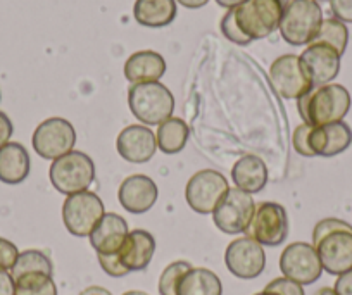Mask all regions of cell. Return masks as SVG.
<instances>
[{"instance_id": "cell-44", "label": "cell", "mask_w": 352, "mask_h": 295, "mask_svg": "<svg viewBox=\"0 0 352 295\" xmlns=\"http://www.w3.org/2000/svg\"><path fill=\"white\" fill-rule=\"evenodd\" d=\"M254 295H278V294H275V292H272V290H266V288H264L263 292H259V294H254Z\"/></svg>"}, {"instance_id": "cell-3", "label": "cell", "mask_w": 352, "mask_h": 295, "mask_svg": "<svg viewBox=\"0 0 352 295\" xmlns=\"http://www.w3.org/2000/svg\"><path fill=\"white\" fill-rule=\"evenodd\" d=\"M352 144V130L344 121L311 127L299 124L292 135V145L296 152L304 157H333L347 151Z\"/></svg>"}, {"instance_id": "cell-20", "label": "cell", "mask_w": 352, "mask_h": 295, "mask_svg": "<svg viewBox=\"0 0 352 295\" xmlns=\"http://www.w3.org/2000/svg\"><path fill=\"white\" fill-rule=\"evenodd\" d=\"M155 252V239L145 230H133L126 235L118 257L128 271H144Z\"/></svg>"}, {"instance_id": "cell-7", "label": "cell", "mask_w": 352, "mask_h": 295, "mask_svg": "<svg viewBox=\"0 0 352 295\" xmlns=\"http://www.w3.org/2000/svg\"><path fill=\"white\" fill-rule=\"evenodd\" d=\"M50 183L63 195L87 192L96 179V164L88 154L80 151L67 152L52 161L49 169Z\"/></svg>"}, {"instance_id": "cell-37", "label": "cell", "mask_w": 352, "mask_h": 295, "mask_svg": "<svg viewBox=\"0 0 352 295\" xmlns=\"http://www.w3.org/2000/svg\"><path fill=\"white\" fill-rule=\"evenodd\" d=\"M333 290L337 295H352V270L337 278Z\"/></svg>"}, {"instance_id": "cell-10", "label": "cell", "mask_w": 352, "mask_h": 295, "mask_svg": "<svg viewBox=\"0 0 352 295\" xmlns=\"http://www.w3.org/2000/svg\"><path fill=\"white\" fill-rule=\"evenodd\" d=\"M245 235L259 242L263 247L282 245L289 237V215L285 208L276 202L257 204Z\"/></svg>"}, {"instance_id": "cell-28", "label": "cell", "mask_w": 352, "mask_h": 295, "mask_svg": "<svg viewBox=\"0 0 352 295\" xmlns=\"http://www.w3.org/2000/svg\"><path fill=\"white\" fill-rule=\"evenodd\" d=\"M311 43H324V45H330L331 49L337 50L340 56H344L349 43L347 26H345V23L338 21L337 18L323 19V23L320 26V32H318V35L314 36V40Z\"/></svg>"}, {"instance_id": "cell-17", "label": "cell", "mask_w": 352, "mask_h": 295, "mask_svg": "<svg viewBox=\"0 0 352 295\" xmlns=\"http://www.w3.org/2000/svg\"><path fill=\"white\" fill-rule=\"evenodd\" d=\"M159 190L152 178L145 175H131L120 185L118 199L121 208L131 215H144L154 208Z\"/></svg>"}, {"instance_id": "cell-21", "label": "cell", "mask_w": 352, "mask_h": 295, "mask_svg": "<svg viewBox=\"0 0 352 295\" xmlns=\"http://www.w3.org/2000/svg\"><path fill=\"white\" fill-rule=\"evenodd\" d=\"M166 73V61L154 50H140L124 63V76L131 85L159 81Z\"/></svg>"}, {"instance_id": "cell-19", "label": "cell", "mask_w": 352, "mask_h": 295, "mask_svg": "<svg viewBox=\"0 0 352 295\" xmlns=\"http://www.w3.org/2000/svg\"><path fill=\"white\" fill-rule=\"evenodd\" d=\"M128 233L130 232H128L126 219L121 218L116 212H107L97 223V226L88 235V239H90V245L94 247L97 254L109 256V254L120 252Z\"/></svg>"}, {"instance_id": "cell-15", "label": "cell", "mask_w": 352, "mask_h": 295, "mask_svg": "<svg viewBox=\"0 0 352 295\" xmlns=\"http://www.w3.org/2000/svg\"><path fill=\"white\" fill-rule=\"evenodd\" d=\"M225 263L230 273L242 280H254L266 266V254L263 245L250 237L233 240L225 252Z\"/></svg>"}, {"instance_id": "cell-43", "label": "cell", "mask_w": 352, "mask_h": 295, "mask_svg": "<svg viewBox=\"0 0 352 295\" xmlns=\"http://www.w3.org/2000/svg\"><path fill=\"white\" fill-rule=\"evenodd\" d=\"M123 295H148V294H145V292H140V290H130V292H124Z\"/></svg>"}, {"instance_id": "cell-13", "label": "cell", "mask_w": 352, "mask_h": 295, "mask_svg": "<svg viewBox=\"0 0 352 295\" xmlns=\"http://www.w3.org/2000/svg\"><path fill=\"white\" fill-rule=\"evenodd\" d=\"M32 144L40 157L56 161L73 151L76 144V131L64 118H49L36 127Z\"/></svg>"}, {"instance_id": "cell-33", "label": "cell", "mask_w": 352, "mask_h": 295, "mask_svg": "<svg viewBox=\"0 0 352 295\" xmlns=\"http://www.w3.org/2000/svg\"><path fill=\"white\" fill-rule=\"evenodd\" d=\"M219 26H221V33L230 40V42L236 43V45H249L250 43V40L247 39V36H243L242 33H240V30L236 28L235 21H233L232 18V12L230 11L223 16L221 25Z\"/></svg>"}, {"instance_id": "cell-1", "label": "cell", "mask_w": 352, "mask_h": 295, "mask_svg": "<svg viewBox=\"0 0 352 295\" xmlns=\"http://www.w3.org/2000/svg\"><path fill=\"white\" fill-rule=\"evenodd\" d=\"M313 247L327 273L340 276L352 270V226L347 221L321 219L314 226Z\"/></svg>"}, {"instance_id": "cell-16", "label": "cell", "mask_w": 352, "mask_h": 295, "mask_svg": "<svg viewBox=\"0 0 352 295\" xmlns=\"http://www.w3.org/2000/svg\"><path fill=\"white\" fill-rule=\"evenodd\" d=\"M116 149L118 154L124 161L133 162V164H144L154 157L157 140H155V135L152 133L148 127L130 124L118 135Z\"/></svg>"}, {"instance_id": "cell-26", "label": "cell", "mask_w": 352, "mask_h": 295, "mask_svg": "<svg viewBox=\"0 0 352 295\" xmlns=\"http://www.w3.org/2000/svg\"><path fill=\"white\" fill-rule=\"evenodd\" d=\"M188 135H190V128L184 120L169 118L157 127L155 140H157V147L164 154L173 155L184 151L188 142Z\"/></svg>"}, {"instance_id": "cell-25", "label": "cell", "mask_w": 352, "mask_h": 295, "mask_svg": "<svg viewBox=\"0 0 352 295\" xmlns=\"http://www.w3.org/2000/svg\"><path fill=\"white\" fill-rule=\"evenodd\" d=\"M176 295H223L218 274L208 267H190L176 288Z\"/></svg>"}, {"instance_id": "cell-38", "label": "cell", "mask_w": 352, "mask_h": 295, "mask_svg": "<svg viewBox=\"0 0 352 295\" xmlns=\"http://www.w3.org/2000/svg\"><path fill=\"white\" fill-rule=\"evenodd\" d=\"M0 295H16V281L9 271L0 270Z\"/></svg>"}, {"instance_id": "cell-36", "label": "cell", "mask_w": 352, "mask_h": 295, "mask_svg": "<svg viewBox=\"0 0 352 295\" xmlns=\"http://www.w3.org/2000/svg\"><path fill=\"white\" fill-rule=\"evenodd\" d=\"M12 133H14V127H12V121L9 120L8 114L0 111V147H4L6 144H9Z\"/></svg>"}, {"instance_id": "cell-11", "label": "cell", "mask_w": 352, "mask_h": 295, "mask_svg": "<svg viewBox=\"0 0 352 295\" xmlns=\"http://www.w3.org/2000/svg\"><path fill=\"white\" fill-rule=\"evenodd\" d=\"M256 202L252 195L240 188H230L212 212V221L226 235L245 233L252 221Z\"/></svg>"}, {"instance_id": "cell-2", "label": "cell", "mask_w": 352, "mask_h": 295, "mask_svg": "<svg viewBox=\"0 0 352 295\" xmlns=\"http://www.w3.org/2000/svg\"><path fill=\"white\" fill-rule=\"evenodd\" d=\"M297 109L304 123L311 127L337 123L351 111V94L342 85H321L297 100Z\"/></svg>"}, {"instance_id": "cell-4", "label": "cell", "mask_w": 352, "mask_h": 295, "mask_svg": "<svg viewBox=\"0 0 352 295\" xmlns=\"http://www.w3.org/2000/svg\"><path fill=\"white\" fill-rule=\"evenodd\" d=\"M290 0H243L236 8L228 9L236 28L243 36L254 40L268 39L280 28V21Z\"/></svg>"}, {"instance_id": "cell-30", "label": "cell", "mask_w": 352, "mask_h": 295, "mask_svg": "<svg viewBox=\"0 0 352 295\" xmlns=\"http://www.w3.org/2000/svg\"><path fill=\"white\" fill-rule=\"evenodd\" d=\"M190 263L187 261H175L161 273L159 278V294L161 295H176V288L180 283V278L190 270Z\"/></svg>"}, {"instance_id": "cell-8", "label": "cell", "mask_w": 352, "mask_h": 295, "mask_svg": "<svg viewBox=\"0 0 352 295\" xmlns=\"http://www.w3.org/2000/svg\"><path fill=\"white\" fill-rule=\"evenodd\" d=\"M104 202L96 192H80L67 195L63 204V221L74 237H88L104 218Z\"/></svg>"}, {"instance_id": "cell-18", "label": "cell", "mask_w": 352, "mask_h": 295, "mask_svg": "<svg viewBox=\"0 0 352 295\" xmlns=\"http://www.w3.org/2000/svg\"><path fill=\"white\" fill-rule=\"evenodd\" d=\"M340 54L324 43H309L300 61L309 73L314 87L328 85L340 73Z\"/></svg>"}, {"instance_id": "cell-35", "label": "cell", "mask_w": 352, "mask_h": 295, "mask_svg": "<svg viewBox=\"0 0 352 295\" xmlns=\"http://www.w3.org/2000/svg\"><path fill=\"white\" fill-rule=\"evenodd\" d=\"M333 18L342 23H352V0H330Z\"/></svg>"}, {"instance_id": "cell-24", "label": "cell", "mask_w": 352, "mask_h": 295, "mask_svg": "<svg viewBox=\"0 0 352 295\" xmlns=\"http://www.w3.org/2000/svg\"><path fill=\"white\" fill-rule=\"evenodd\" d=\"M178 16L176 0H135L133 18L147 28H164Z\"/></svg>"}, {"instance_id": "cell-23", "label": "cell", "mask_w": 352, "mask_h": 295, "mask_svg": "<svg viewBox=\"0 0 352 295\" xmlns=\"http://www.w3.org/2000/svg\"><path fill=\"white\" fill-rule=\"evenodd\" d=\"M232 179L236 188L247 193H259L268 183V168L261 157L254 154L243 155L232 169Z\"/></svg>"}, {"instance_id": "cell-31", "label": "cell", "mask_w": 352, "mask_h": 295, "mask_svg": "<svg viewBox=\"0 0 352 295\" xmlns=\"http://www.w3.org/2000/svg\"><path fill=\"white\" fill-rule=\"evenodd\" d=\"M266 290H272L278 295H306L304 294L302 285L285 276L275 278L273 281H270V283L266 285Z\"/></svg>"}, {"instance_id": "cell-32", "label": "cell", "mask_w": 352, "mask_h": 295, "mask_svg": "<svg viewBox=\"0 0 352 295\" xmlns=\"http://www.w3.org/2000/svg\"><path fill=\"white\" fill-rule=\"evenodd\" d=\"M19 257V250L11 240L0 237V270L11 271Z\"/></svg>"}, {"instance_id": "cell-14", "label": "cell", "mask_w": 352, "mask_h": 295, "mask_svg": "<svg viewBox=\"0 0 352 295\" xmlns=\"http://www.w3.org/2000/svg\"><path fill=\"white\" fill-rule=\"evenodd\" d=\"M280 270L283 276L300 285H313L323 273L316 249L306 242H294L287 245L280 256Z\"/></svg>"}, {"instance_id": "cell-45", "label": "cell", "mask_w": 352, "mask_h": 295, "mask_svg": "<svg viewBox=\"0 0 352 295\" xmlns=\"http://www.w3.org/2000/svg\"><path fill=\"white\" fill-rule=\"evenodd\" d=\"M0 97H2V95H0Z\"/></svg>"}, {"instance_id": "cell-34", "label": "cell", "mask_w": 352, "mask_h": 295, "mask_svg": "<svg viewBox=\"0 0 352 295\" xmlns=\"http://www.w3.org/2000/svg\"><path fill=\"white\" fill-rule=\"evenodd\" d=\"M99 257V264L104 271H106L109 276L113 278H121V276H126L130 271L120 263V257L118 254H109V256H102V254H97Z\"/></svg>"}, {"instance_id": "cell-41", "label": "cell", "mask_w": 352, "mask_h": 295, "mask_svg": "<svg viewBox=\"0 0 352 295\" xmlns=\"http://www.w3.org/2000/svg\"><path fill=\"white\" fill-rule=\"evenodd\" d=\"M242 2H243V0H216V4L221 6V8H225V9L236 8V6H240Z\"/></svg>"}, {"instance_id": "cell-29", "label": "cell", "mask_w": 352, "mask_h": 295, "mask_svg": "<svg viewBox=\"0 0 352 295\" xmlns=\"http://www.w3.org/2000/svg\"><path fill=\"white\" fill-rule=\"evenodd\" d=\"M14 281L16 295H57V287L50 274L26 273Z\"/></svg>"}, {"instance_id": "cell-40", "label": "cell", "mask_w": 352, "mask_h": 295, "mask_svg": "<svg viewBox=\"0 0 352 295\" xmlns=\"http://www.w3.org/2000/svg\"><path fill=\"white\" fill-rule=\"evenodd\" d=\"M80 295H113L111 292H107L106 288L102 287H88L81 292Z\"/></svg>"}, {"instance_id": "cell-12", "label": "cell", "mask_w": 352, "mask_h": 295, "mask_svg": "<svg viewBox=\"0 0 352 295\" xmlns=\"http://www.w3.org/2000/svg\"><path fill=\"white\" fill-rule=\"evenodd\" d=\"M228 190V179L221 173L214 169H202L188 179L185 199L190 209L199 215H212Z\"/></svg>"}, {"instance_id": "cell-22", "label": "cell", "mask_w": 352, "mask_h": 295, "mask_svg": "<svg viewBox=\"0 0 352 295\" xmlns=\"http://www.w3.org/2000/svg\"><path fill=\"white\" fill-rule=\"evenodd\" d=\"M32 169L28 151L18 142H9L0 147V182L8 185L23 183Z\"/></svg>"}, {"instance_id": "cell-6", "label": "cell", "mask_w": 352, "mask_h": 295, "mask_svg": "<svg viewBox=\"0 0 352 295\" xmlns=\"http://www.w3.org/2000/svg\"><path fill=\"white\" fill-rule=\"evenodd\" d=\"M323 11L316 0H290L280 21V33L294 47L309 45L320 32Z\"/></svg>"}, {"instance_id": "cell-42", "label": "cell", "mask_w": 352, "mask_h": 295, "mask_svg": "<svg viewBox=\"0 0 352 295\" xmlns=\"http://www.w3.org/2000/svg\"><path fill=\"white\" fill-rule=\"evenodd\" d=\"M313 295H337V294H335L333 288H330V287H323V288H320V290L314 292Z\"/></svg>"}, {"instance_id": "cell-27", "label": "cell", "mask_w": 352, "mask_h": 295, "mask_svg": "<svg viewBox=\"0 0 352 295\" xmlns=\"http://www.w3.org/2000/svg\"><path fill=\"white\" fill-rule=\"evenodd\" d=\"M26 273H45L52 276L54 264L50 257L45 252H42V250H25V252H19V257L16 261L14 267L11 270V274L16 280V278L23 276Z\"/></svg>"}, {"instance_id": "cell-9", "label": "cell", "mask_w": 352, "mask_h": 295, "mask_svg": "<svg viewBox=\"0 0 352 295\" xmlns=\"http://www.w3.org/2000/svg\"><path fill=\"white\" fill-rule=\"evenodd\" d=\"M270 80L276 94L287 100H294V98L299 100L314 88L300 56H296V54H285L273 61L270 67Z\"/></svg>"}, {"instance_id": "cell-5", "label": "cell", "mask_w": 352, "mask_h": 295, "mask_svg": "<svg viewBox=\"0 0 352 295\" xmlns=\"http://www.w3.org/2000/svg\"><path fill=\"white\" fill-rule=\"evenodd\" d=\"M128 106L131 114L144 124H161L173 116L175 97L166 85L159 81L131 85L128 90Z\"/></svg>"}, {"instance_id": "cell-39", "label": "cell", "mask_w": 352, "mask_h": 295, "mask_svg": "<svg viewBox=\"0 0 352 295\" xmlns=\"http://www.w3.org/2000/svg\"><path fill=\"white\" fill-rule=\"evenodd\" d=\"M176 2L187 9H201L204 6H208L209 0H176Z\"/></svg>"}]
</instances>
